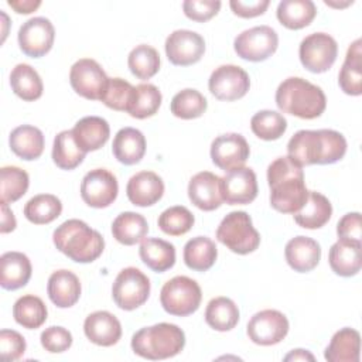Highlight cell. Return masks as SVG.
<instances>
[{
  "label": "cell",
  "mask_w": 362,
  "mask_h": 362,
  "mask_svg": "<svg viewBox=\"0 0 362 362\" xmlns=\"http://www.w3.org/2000/svg\"><path fill=\"white\" fill-rule=\"evenodd\" d=\"M69 82L72 89L82 98L102 100L109 78L95 59L82 58L71 66Z\"/></svg>",
  "instance_id": "11"
},
{
  "label": "cell",
  "mask_w": 362,
  "mask_h": 362,
  "mask_svg": "<svg viewBox=\"0 0 362 362\" xmlns=\"http://www.w3.org/2000/svg\"><path fill=\"white\" fill-rule=\"evenodd\" d=\"M148 233V223L146 218L137 212H122L112 223L113 238L126 246H133L141 242Z\"/></svg>",
  "instance_id": "33"
},
{
  "label": "cell",
  "mask_w": 362,
  "mask_h": 362,
  "mask_svg": "<svg viewBox=\"0 0 362 362\" xmlns=\"http://www.w3.org/2000/svg\"><path fill=\"white\" fill-rule=\"evenodd\" d=\"M338 55L337 41L327 33L307 35L298 48V57L305 69L314 74L328 71Z\"/></svg>",
  "instance_id": "10"
},
{
  "label": "cell",
  "mask_w": 362,
  "mask_h": 362,
  "mask_svg": "<svg viewBox=\"0 0 362 362\" xmlns=\"http://www.w3.org/2000/svg\"><path fill=\"white\" fill-rule=\"evenodd\" d=\"M209 92L219 100H238L243 98L249 88L250 79L247 72L238 65H221L209 76Z\"/></svg>",
  "instance_id": "13"
},
{
  "label": "cell",
  "mask_w": 362,
  "mask_h": 362,
  "mask_svg": "<svg viewBox=\"0 0 362 362\" xmlns=\"http://www.w3.org/2000/svg\"><path fill=\"white\" fill-rule=\"evenodd\" d=\"M205 52L201 34L191 30H175L165 40V54L171 64L188 66L198 62Z\"/></svg>",
  "instance_id": "16"
},
{
  "label": "cell",
  "mask_w": 362,
  "mask_h": 362,
  "mask_svg": "<svg viewBox=\"0 0 362 362\" xmlns=\"http://www.w3.org/2000/svg\"><path fill=\"white\" fill-rule=\"evenodd\" d=\"M314 355L307 349H293L284 356V361H314Z\"/></svg>",
  "instance_id": "55"
},
{
  "label": "cell",
  "mask_w": 362,
  "mask_h": 362,
  "mask_svg": "<svg viewBox=\"0 0 362 362\" xmlns=\"http://www.w3.org/2000/svg\"><path fill=\"white\" fill-rule=\"evenodd\" d=\"M202 300L199 284L187 276L170 279L160 291V303L165 313L177 317H187L195 313Z\"/></svg>",
  "instance_id": "7"
},
{
  "label": "cell",
  "mask_w": 362,
  "mask_h": 362,
  "mask_svg": "<svg viewBox=\"0 0 362 362\" xmlns=\"http://www.w3.org/2000/svg\"><path fill=\"white\" fill-rule=\"evenodd\" d=\"M317 7L311 0H283L277 6V20L288 30L307 27L315 17Z\"/></svg>",
  "instance_id": "34"
},
{
  "label": "cell",
  "mask_w": 362,
  "mask_h": 362,
  "mask_svg": "<svg viewBox=\"0 0 362 362\" xmlns=\"http://www.w3.org/2000/svg\"><path fill=\"white\" fill-rule=\"evenodd\" d=\"M150 296V280L137 267H126L119 272L112 286V297L116 305L132 311L143 305Z\"/></svg>",
  "instance_id": "8"
},
{
  "label": "cell",
  "mask_w": 362,
  "mask_h": 362,
  "mask_svg": "<svg viewBox=\"0 0 362 362\" xmlns=\"http://www.w3.org/2000/svg\"><path fill=\"white\" fill-rule=\"evenodd\" d=\"M8 144L17 157L31 161L38 158L44 151V134L35 126L21 124L11 130Z\"/></svg>",
  "instance_id": "28"
},
{
  "label": "cell",
  "mask_w": 362,
  "mask_h": 362,
  "mask_svg": "<svg viewBox=\"0 0 362 362\" xmlns=\"http://www.w3.org/2000/svg\"><path fill=\"white\" fill-rule=\"evenodd\" d=\"M24 337L14 329L0 331V354L4 361H17L25 352Z\"/></svg>",
  "instance_id": "50"
},
{
  "label": "cell",
  "mask_w": 362,
  "mask_h": 362,
  "mask_svg": "<svg viewBox=\"0 0 362 362\" xmlns=\"http://www.w3.org/2000/svg\"><path fill=\"white\" fill-rule=\"evenodd\" d=\"M279 47V35L269 25H256L242 31L233 41L238 57L252 62H260L272 57Z\"/></svg>",
  "instance_id": "9"
},
{
  "label": "cell",
  "mask_w": 362,
  "mask_h": 362,
  "mask_svg": "<svg viewBox=\"0 0 362 362\" xmlns=\"http://www.w3.org/2000/svg\"><path fill=\"white\" fill-rule=\"evenodd\" d=\"M72 136L76 146L83 153H89L99 150L106 144L110 136V127L103 117L85 116L75 123Z\"/></svg>",
  "instance_id": "23"
},
{
  "label": "cell",
  "mask_w": 362,
  "mask_h": 362,
  "mask_svg": "<svg viewBox=\"0 0 362 362\" xmlns=\"http://www.w3.org/2000/svg\"><path fill=\"white\" fill-rule=\"evenodd\" d=\"M127 65L136 78L141 81L150 79L160 69V54L151 45L140 44L130 51Z\"/></svg>",
  "instance_id": "41"
},
{
  "label": "cell",
  "mask_w": 362,
  "mask_h": 362,
  "mask_svg": "<svg viewBox=\"0 0 362 362\" xmlns=\"http://www.w3.org/2000/svg\"><path fill=\"white\" fill-rule=\"evenodd\" d=\"M119 185L116 177L106 168L86 173L81 182V197L92 208H106L116 199Z\"/></svg>",
  "instance_id": "14"
},
{
  "label": "cell",
  "mask_w": 362,
  "mask_h": 362,
  "mask_svg": "<svg viewBox=\"0 0 362 362\" xmlns=\"http://www.w3.org/2000/svg\"><path fill=\"white\" fill-rule=\"evenodd\" d=\"M205 321L215 331H230L239 321V308L228 297H215L206 305Z\"/></svg>",
  "instance_id": "37"
},
{
  "label": "cell",
  "mask_w": 362,
  "mask_h": 362,
  "mask_svg": "<svg viewBox=\"0 0 362 362\" xmlns=\"http://www.w3.org/2000/svg\"><path fill=\"white\" fill-rule=\"evenodd\" d=\"M62 212V202L52 194H38L24 205V216L35 225H45L55 221Z\"/></svg>",
  "instance_id": "39"
},
{
  "label": "cell",
  "mask_w": 362,
  "mask_h": 362,
  "mask_svg": "<svg viewBox=\"0 0 362 362\" xmlns=\"http://www.w3.org/2000/svg\"><path fill=\"white\" fill-rule=\"evenodd\" d=\"M112 151L119 163L124 165L137 164L146 154V137L134 127H123L113 139Z\"/></svg>",
  "instance_id": "27"
},
{
  "label": "cell",
  "mask_w": 362,
  "mask_h": 362,
  "mask_svg": "<svg viewBox=\"0 0 362 362\" xmlns=\"http://www.w3.org/2000/svg\"><path fill=\"white\" fill-rule=\"evenodd\" d=\"M136 95V86L122 78H109L107 88L103 93L102 102L119 112H129Z\"/></svg>",
  "instance_id": "47"
},
{
  "label": "cell",
  "mask_w": 362,
  "mask_h": 362,
  "mask_svg": "<svg viewBox=\"0 0 362 362\" xmlns=\"http://www.w3.org/2000/svg\"><path fill=\"white\" fill-rule=\"evenodd\" d=\"M163 96L160 89L153 83H140L136 86V95L129 109V115L136 119L151 117L157 113Z\"/></svg>",
  "instance_id": "45"
},
{
  "label": "cell",
  "mask_w": 362,
  "mask_h": 362,
  "mask_svg": "<svg viewBox=\"0 0 362 362\" xmlns=\"http://www.w3.org/2000/svg\"><path fill=\"white\" fill-rule=\"evenodd\" d=\"M362 41L355 40L348 51L338 75V83L344 93L359 96L362 93Z\"/></svg>",
  "instance_id": "30"
},
{
  "label": "cell",
  "mask_w": 362,
  "mask_h": 362,
  "mask_svg": "<svg viewBox=\"0 0 362 362\" xmlns=\"http://www.w3.org/2000/svg\"><path fill=\"white\" fill-rule=\"evenodd\" d=\"M337 233L339 239L361 242V238H362L361 214L359 212L345 214L337 225Z\"/></svg>",
  "instance_id": "51"
},
{
  "label": "cell",
  "mask_w": 362,
  "mask_h": 362,
  "mask_svg": "<svg viewBox=\"0 0 362 362\" xmlns=\"http://www.w3.org/2000/svg\"><path fill=\"white\" fill-rule=\"evenodd\" d=\"M83 332L86 338L99 346H112L122 337V325L109 311H95L85 318Z\"/></svg>",
  "instance_id": "21"
},
{
  "label": "cell",
  "mask_w": 362,
  "mask_h": 362,
  "mask_svg": "<svg viewBox=\"0 0 362 362\" xmlns=\"http://www.w3.org/2000/svg\"><path fill=\"white\" fill-rule=\"evenodd\" d=\"M52 240L61 253L76 263H90L96 260L105 249L102 235L81 219L62 222L54 230Z\"/></svg>",
  "instance_id": "3"
},
{
  "label": "cell",
  "mask_w": 362,
  "mask_h": 362,
  "mask_svg": "<svg viewBox=\"0 0 362 362\" xmlns=\"http://www.w3.org/2000/svg\"><path fill=\"white\" fill-rule=\"evenodd\" d=\"M13 92L25 102H33L42 95V81L38 72L28 64H17L10 72Z\"/></svg>",
  "instance_id": "36"
},
{
  "label": "cell",
  "mask_w": 362,
  "mask_h": 362,
  "mask_svg": "<svg viewBox=\"0 0 362 362\" xmlns=\"http://www.w3.org/2000/svg\"><path fill=\"white\" fill-rule=\"evenodd\" d=\"M7 4L18 14H30L41 6L40 0H8Z\"/></svg>",
  "instance_id": "53"
},
{
  "label": "cell",
  "mask_w": 362,
  "mask_h": 362,
  "mask_svg": "<svg viewBox=\"0 0 362 362\" xmlns=\"http://www.w3.org/2000/svg\"><path fill=\"white\" fill-rule=\"evenodd\" d=\"M184 263L195 272L209 270L218 257V249L212 239L206 236H197L189 239L182 252Z\"/></svg>",
  "instance_id": "35"
},
{
  "label": "cell",
  "mask_w": 362,
  "mask_h": 362,
  "mask_svg": "<svg viewBox=\"0 0 362 362\" xmlns=\"http://www.w3.org/2000/svg\"><path fill=\"white\" fill-rule=\"evenodd\" d=\"M287 317L277 310H262L247 322L246 332L252 342L270 346L281 342L288 332Z\"/></svg>",
  "instance_id": "12"
},
{
  "label": "cell",
  "mask_w": 362,
  "mask_h": 362,
  "mask_svg": "<svg viewBox=\"0 0 362 362\" xmlns=\"http://www.w3.org/2000/svg\"><path fill=\"white\" fill-rule=\"evenodd\" d=\"M41 345L45 351L51 354H59L71 348L72 345V335L71 332L64 327H48L41 332L40 337Z\"/></svg>",
  "instance_id": "48"
},
{
  "label": "cell",
  "mask_w": 362,
  "mask_h": 362,
  "mask_svg": "<svg viewBox=\"0 0 362 362\" xmlns=\"http://www.w3.org/2000/svg\"><path fill=\"white\" fill-rule=\"evenodd\" d=\"M361 351V335L356 329L345 327L337 331L328 346L324 358L328 362H358Z\"/></svg>",
  "instance_id": "29"
},
{
  "label": "cell",
  "mask_w": 362,
  "mask_h": 362,
  "mask_svg": "<svg viewBox=\"0 0 362 362\" xmlns=\"http://www.w3.org/2000/svg\"><path fill=\"white\" fill-rule=\"evenodd\" d=\"M143 263L157 273L171 269L175 263V247L160 238H144L139 249Z\"/></svg>",
  "instance_id": "32"
},
{
  "label": "cell",
  "mask_w": 362,
  "mask_h": 362,
  "mask_svg": "<svg viewBox=\"0 0 362 362\" xmlns=\"http://www.w3.org/2000/svg\"><path fill=\"white\" fill-rule=\"evenodd\" d=\"M47 315V305L34 294H25L17 298L13 305V317L16 322L27 329L40 328L45 322Z\"/></svg>",
  "instance_id": "38"
},
{
  "label": "cell",
  "mask_w": 362,
  "mask_h": 362,
  "mask_svg": "<svg viewBox=\"0 0 362 362\" xmlns=\"http://www.w3.org/2000/svg\"><path fill=\"white\" fill-rule=\"evenodd\" d=\"M129 201L136 206H151L164 194V182L154 171H140L130 177L126 185Z\"/></svg>",
  "instance_id": "20"
},
{
  "label": "cell",
  "mask_w": 362,
  "mask_h": 362,
  "mask_svg": "<svg viewBox=\"0 0 362 362\" xmlns=\"http://www.w3.org/2000/svg\"><path fill=\"white\" fill-rule=\"evenodd\" d=\"M47 293L57 307L69 308L81 297V281L75 273L61 269L49 276Z\"/></svg>",
  "instance_id": "25"
},
{
  "label": "cell",
  "mask_w": 362,
  "mask_h": 362,
  "mask_svg": "<svg viewBox=\"0 0 362 362\" xmlns=\"http://www.w3.org/2000/svg\"><path fill=\"white\" fill-rule=\"evenodd\" d=\"M250 129L262 140H277L280 139L286 129V117L274 110H259L250 119Z\"/></svg>",
  "instance_id": "44"
},
{
  "label": "cell",
  "mask_w": 362,
  "mask_h": 362,
  "mask_svg": "<svg viewBox=\"0 0 362 362\" xmlns=\"http://www.w3.org/2000/svg\"><path fill=\"white\" fill-rule=\"evenodd\" d=\"M185 346L184 331L170 322H158L139 329L132 337V349L136 355L150 359H167L178 355Z\"/></svg>",
  "instance_id": "5"
},
{
  "label": "cell",
  "mask_w": 362,
  "mask_h": 362,
  "mask_svg": "<svg viewBox=\"0 0 362 362\" xmlns=\"http://www.w3.org/2000/svg\"><path fill=\"white\" fill-rule=\"evenodd\" d=\"M284 256L288 266L298 273L311 272L321 259V246L308 236H296L286 243Z\"/></svg>",
  "instance_id": "22"
},
{
  "label": "cell",
  "mask_w": 362,
  "mask_h": 362,
  "mask_svg": "<svg viewBox=\"0 0 362 362\" xmlns=\"http://www.w3.org/2000/svg\"><path fill=\"white\" fill-rule=\"evenodd\" d=\"M206 99L199 90L187 88L173 96L170 109L175 117L189 120L202 116L206 110Z\"/></svg>",
  "instance_id": "43"
},
{
  "label": "cell",
  "mask_w": 362,
  "mask_h": 362,
  "mask_svg": "<svg viewBox=\"0 0 362 362\" xmlns=\"http://www.w3.org/2000/svg\"><path fill=\"white\" fill-rule=\"evenodd\" d=\"M269 0H255V1H242V0H230L229 6L233 14L242 18H252L262 16L269 7Z\"/></svg>",
  "instance_id": "52"
},
{
  "label": "cell",
  "mask_w": 362,
  "mask_h": 362,
  "mask_svg": "<svg viewBox=\"0 0 362 362\" xmlns=\"http://www.w3.org/2000/svg\"><path fill=\"white\" fill-rule=\"evenodd\" d=\"M249 154V144L239 133L221 134L211 144L212 163L225 171L243 167Z\"/></svg>",
  "instance_id": "18"
},
{
  "label": "cell",
  "mask_w": 362,
  "mask_h": 362,
  "mask_svg": "<svg viewBox=\"0 0 362 362\" xmlns=\"http://www.w3.org/2000/svg\"><path fill=\"white\" fill-rule=\"evenodd\" d=\"M189 201L201 211H214L223 202L221 192V177L209 171L192 175L188 184Z\"/></svg>",
  "instance_id": "19"
},
{
  "label": "cell",
  "mask_w": 362,
  "mask_h": 362,
  "mask_svg": "<svg viewBox=\"0 0 362 362\" xmlns=\"http://www.w3.org/2000/svg\"><path fill=\"white\" fill-rule=\"evenodd\" d=\"M346 153L345 137L331 129L298 130L287 144V156L298 165L334 164Z\"/></svg>",
  "instance_id": "2"
},
{
  "label": "cell",
  "mask_w": 362,
  "mask_h": 362,
  "mask_svg": "<svg viewBox=\"0 0 362 362\" xmlns=\"http://www.w3.org/2000/svg\"><path fill=\"white\" fill-rule=\"evenodd\" d=\"M30 177L27 171L16 165L0 168V198L1 202L10 204L18 201L28 189Z\"/></svg>",
  "instance_id": "42"
},
{
  "label": "cell",
  "mask_w": 362,
  "mask_h": 362,
  "mask_svg": "<svg viewBox=\"0 0 362 362\" xmlns=\"http://www.w3.org/2000/svg\"><path fill=\"white\" fill-rule=\"evenodd\" d=\"M85 154L75 143L72 130H62L54 139L52 161L61 170H74L85 158Z\"/></svg>",
  "instance_id": "40"
},
{
  "label": "cell",
  "mask_w": 362,
  "mask_h": 362,
  "mask_svg": "<svg viewBox=\"0 0 362 362\" xmlns=\"http://www.w3.org/2000/svg\"><path fill=\"white\" fill-rule=\"evenodd\" d=\"M33 273L30 259L21 252H6L0 257V284L4 290L24 287Z\"/></svg>",
  "instance_id": "26"
},
{
  "label": "cell",
  "mask_w": 362,
  "mask_h": 362,
  "mask_svg": "<svg viewBox=\"0 0 362 362\" xmlns=\"http://www.w3.org/2000/svg\"><path fill=\"white\" fill-rule=\"evenodd\" d=\"M221 4L219 0H185L182 1V10L189 20L204 23L216 16Z\"/></svg>",
  "instance_id": "49"
},
{
  "label": "cell",
  "mask_w": 362,
  "mask_h": 362,
  "mask_svg": "<svg viewBox=\"0 0 362 362\" xmlns=\"http://www.w3.org/2000/svg\"><path fill=\"white\" fill-rule=\"evenodd\" d=\"M216 239L238 255H249L260 245V235L245 211L229 212L216 229Z\"/></svg>",
  "instance_id": "6"
},
{
  "label": "cell",
  "mask_w": 362,
  "mask_h": 362,
  "mask_svg": "<svg viewBox=\"0 0 362 362\" xmlns=\"http://www.w3.org/2000/svg\"><path fill=\"white\" fill-rule=\"evenodd\" d=\"M276 105L283 113L300 119H315L324 113L327 98L320 86L300 76H291L279 85Z\"/></svg>",
  "instance_id": "4"
},
{
  "label": "cell",
  "mask_w": 362,
  "mask_h": 362,
  "mask_svg": "<svg viewBox=\"0 0 362 362\" xmlns=\"http://www.w3.org/2000/svg\"><path fill=\"white\" fill-rule=\"evenodd\" d=\"M270 205L281 214H296L308 198L303 167L288 156L276 158L267 167Z\"/></svg>",
  "instance_id": "1"
},
{
  "label": "cell",
  "mask_w": 362,
  "mask_h": 362,
  "mask_svg": "<svg viewBox=\"0 0 362 362\" xmlns=\"http://www.w3.org/2000/svg\"><path fill=\"white\" fill-rule=\"evenodd\" d=\"M332 215L329 199L317 191H308V198L303 208L293 214L298 226L305 229L322 228Z\"/></svg>",
  "instance_id": "31"
},
{
  "label": "cell",
  "mask_w": 362,
  "mask_h": 362,
  "mask_svg": "<svg viewBox=\"0 0 362 362\" xmlns=\"http://www.w3.org/2000/svg\"><path fill=\"white\" fill-rule=\"evenodd\" d=\"M361 242L338 239L328 253V262L332 272L342 277H351L359 273L362 266Z\"/></svg>",
  "instance_id": "24"
},
{
  "label": "cell",
  "mask_w": 362,
  "mask_h": 362,
  "mask_svg": "<svg viewBox=\"0 0 362 362\" xmlns=\"http://www.w3.org/2000/svg\"><path fill=\"white\" fill-rule=\"evenodd\" d=\"M55 38L52 23L45 17H33L23 23L18 30L20 49L31 58H40L49 52Z\"/></svg>",
  "instance_id": "15"
},
{
  "label": "cell",
  "mask_w": 362,
  "mask_h": 362,
  "mask_svg": "<svg viewBox=\"0 0 362 362\" xmlns=\"http://www.w3.org/2000/svg\"><path fill=\"white\" fill-rule=\"evenodd\" d=\"M195 218L192 212L182 206L174 205L167 208L158 216V228L170 236H181L194 226Z\"/></svg>",
  "instance_id": "46"
},
{
  "label": "cell",
  "mask_w": 362,
  "mask_h": 362,
  "mask_svg": "<svg viewBox=\"0 0 362 362\" xmlns=\"http://www.w3.org/2000/svg\"><path fill=\"white\" fill-rule=\"evenodd\" d=\"M1 226H0V232L1 233H8L11 230L16 229V218L13 211L8 208V204L1 202Z\"/></svg>",
  "instance_id": "54"
},
{
  "label": "cell",
  "mask_w": 362,
  "mask_h": 362,
  "mask_svg": "<svg viewBox=\"0 0 362 362\" xmlns=\"http://www.w3.org/2000/svg\"><path fill=\"white\" fill-rule=\"evenodd\" d=\"M223 202L229 205H246L257 197L256 174L249 167H239L221 177Z\"/></svg>",
  "instance_id": "17"
}]
</instances>
